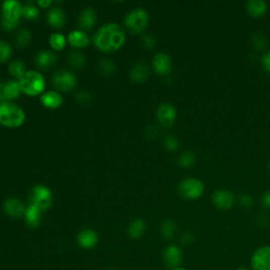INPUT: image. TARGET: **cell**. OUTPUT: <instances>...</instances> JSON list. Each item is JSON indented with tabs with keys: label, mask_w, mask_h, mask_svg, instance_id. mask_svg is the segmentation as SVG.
<instances>
[{
	"label": "cell",
	"mask_w": 270,
	"mask_h": 270,
	"mask_svg": "<svg viewBox=\"0 0 270 270\" xmlns=\"http://www.w3.org/2000/svg\"><path fill=\"white\" fill-rule=\"evenodd\" d=\"M126 41V34L123 29L115 22L100 27L93 37L95 47L105 53H112L119 50Z\"/></svg>",
	"instance_id": "obj_1"
},
{
	"label": "cell",
	"mask_w": 270,
	"mask_h": 270,
	"mask_svg": "<svg viewBox=\"0 0 270 270\" xmlns=\"http://www.w3.org/2000/svg\"><path fill=\"white\" fill-rule=\"evenodd\" d=\"M26 120L24 109L12 101L0 104V125L7 128H18Z\"/></svg>",
	"instance_id": "obj_2"
},
{
	"label": "cell",
	"mask_w": 270,
	"mask_h": 270,
	"mask_svg": "<svg viewBox=\"0 0 270 270\" xmlns=\"http://www.w3.org/2000/svg\"><path fill=\"white\" fill-rule=\"evenodd\" d=\"M22 16V6L17 0H6L2 5V27L6 31L15 30Z\"/></svg>",
	"instance_id": "obj_3"
},
{
	"label": "cell",
	"mask_w": 270,
	"mask_h": 270,
	"mask_svg": "<svg viewBox=\"0 0 270 270\" xmlns=\"http://www.w3.org/2000/svg\"><path fill=\"white\" fill-rule=\"evenodd\" d=\"M22 92L29 96H37L46 89V80L38 71H27L19 80Z\"/></svg>",
	"instance_id": "obj_4"
},
{
	"label": "cell",
	"mask_w": 270,
	"mask_h": 270,
	"mask_svg": "<svg viewBox=\"0 0 270 270\" xmlns=\"http://www.w3.org/2000/svg\"><path fill=\"white\" fill-rule=\"evenodd\" d=\"M148 24L149 14L143 8H135L131 10L125 17V26L134 34H139L145 31Z\"/></svg>",
	"instance_id": "obj_5"
},
{
	"label": "cell",
	"mask_w": 270,
	"mask_h": 270,
	"mask_svg": "<svg viewBox=\"0 0 270 270\" xmlns=\"http://www.w3.org/2000/svg\"><path fill=\"white\" fill-rule=\"evenodd\" d=\"M30 200L31 205L36 206L41 211H46L53 204V194L47 186L36 185L31 191Z\"/></svg>",
	"instance_id": "obj_6"
},
{
	"label": "cell",
	"mask_w": 270,
	"mask_h": 270,
	"mask_svg": "<svg viewBox=\"0 0 270 270\" xmlns=\"http://www.w3.org/2000/svg\"><path fill=\"white\" fill-rule=\"evenodd\" d=\"M205 191V185L197 178H185L178 185V192L184 198L197 199Z\"/></svg>",
	"instance_id": "obj_7"
},
{
	"label": "cell",
	"mask_w": 270,
	"mask_h": 270,
	"mask_svg": "<svg viewBox=\"0 0 270 270\" xmlns=\"http://www.w3.org/2000/svg\"><path fill=\"white\" fill-rule=\"evenodd\" d=\"M52 83L54 87L62 92H70L77 86L76 76L68 70H59L53 75Z\"/></svg>",
	"instance_id": "obj_8"
},
{
	"label": "cell",
	"mask_w": 270,
	"mask_h": 270,
	"mask_svg": "<svg viewBox=\"0 0 270 270\" xmlns=\"http://www.w3.org/2000/svg\"><path fill=\"white\" fill-rule=\"evenodd\" d=\"M250 266L252 270H270V246L258 247L251 255Z\"/></svg>",
	"instance_id": "obj_9"
},
{
	"label": "cell",
	"mask_w": 270,
	"mask_h": 270,
	"mask_svg": "<svg viewBox=\"0 0 270 270\" xmlns=\"http://www.w3.org/2000/svg\"><path fill=\"white\" fill-rule=\"evenodd\" d=\"M156 117L163 127L170 128L176 121L177 113L175 108L170 104H162L156 110Z\"/></svg>",
	"instance_id": "obj_10"
},
{
	"label": "cell",
	"mask_w": 270,
	"mask_h": 270,
	"mask_svg": "<svg viewBox=\"0 0 270 270\" xmlns=\"http://www.w3.org/2000/svg\"><path fill=\"white\" fill-rule=\"evenodd\" d=\"M154 71L161 76H168L172 71V61L170 56L166 53H157L152 60Z\"/></svg>",
	"instance_id": "obj_11"
},
{
	"label": "cell",
	"mask_w": 270,
	"mask_h": 270,
	"mask_svg": "<svg viewBox=\"0 0 270 270\" xmlns=\"http://www.w3.org/2000/svg\"><path fill=\"white\" fill-rule=\"evenodd\" d=\"M164 262L168 268L173 269L179 267L183 261V253L176 245H169L166 247L163 253Z\"/></svg>",
	"instance_id": "obj_12"
},
{
	"label": "cell",
	"mask_w": 270,
	"mask_h": 270,
	"mask_svg": "<svg viewBox=\"0 0 270 270\" xmlns=\"http://www.w3.org/2000/svg\"><path fill=\"white\" fill-rule=\"evenodd\" d=\"M212 202L220 210H228L234 202V195L229 190H218L212 195Z\"/></svg>",
	"instance_id": "obj_13"
},
{
	"label": "cell",
	"mask_w": 270,
	"mask_h": 270,
	"mask_svg": "<svg viewBox=\"0 0 270 270\" xmlns=\"http://www.w3.org/2000/svg\"><path fill=\"white\" fill-rule=\"evenodd\" d=\"M96 22V13L91 7H87L83 9V11L78 17V26L82 31L91 30Z\"/></svg>",
	"instance_id": "obj_14"
},
{
	"label": "cell",
	"mask_w": 270,
	"mask_h": 270,
	"mask_svg": "<svg viewBox=\"0 0 270 270\" xmlns=\"http://www.w3.org/2000/svg\"><path fill=\"white\" fill-rule=\"evenodd\" d=\"M4 210L10 217L20 218L21 216L25 215L26 208H25V205L22 204V201L19 198L11 197L5 201Z\"/></svg>",
	"instance_id": "obj_15"
},
{
	"label": "cell",
	"mask_w": 270,
	"mask_h": 270,
	"mask_svg": "<svg viewBox=\"0 0 270 270\" xmlns=\"http://www.w3.org/2000/svg\"><path fill=\"white\" fill-rule=\"evenodd\" d=\"M47 20L49 25L55 29H61L65 25V13L60 7H54L49 10Z\"/></svg>",
	"instance_id": "obj_16"
},
{
	"label": "cell",
	"mask_w": 270,
	"mask_h": 270,
	"mask_svg": "<svg viewBox=\"0 0 270 270\" xmlns=\"http://www.w3.org/2000/svg\"><path fill=\"white\" fill-rule=\"evenodd\" d=\"M97 241H98V235L92 229H85L77 235L78 245L85 249L93 248V247L97 244Z\"/></svg>",
	"instance_id": "obj_17"
},
{
	"label": "cell",
	"mask_w": 270,
	"mask_h": 270,
	"mask_svg": "<svg viewBox=\"0 0 270 270\" xmlns=\"http://www.w3.org/2000/svg\"><path fill=\"white\" fill-rule=\"evenodd\" d=\"M57 61V55H56L53 51L42 50L40 51L35 58V63L38 65L40 69L47 70L50 69L52 65H54Z\"/></svg>",
	"instance_id": "obj_18"
},
{
	"label": "cell",
	"mask_w": 270,
	"mask_h": 270,
	"mask_svg": "<svg viewBox=\"0 0 270 270\" xmlns=\"http://www.w3.org/2000/svg\"><path fill=\"white\" fill-rule=\"evenodd\" d=\"M66 40L75 49L86 48L90 42V39H89V36L87 35V33L82 31V30H74V31L70 32L69 35H68Z\"/></svg>",
	"instance_id": "obj_19"
},
{
	"label": "cell",
	"mask_w": 270,
	"mask_h": 270,
	"mask_svg": "<svg viewBox=\"0 0 270 270\" xmlns=\"http://www.w3.org/2000/svg\"><path fill=\"white\" fill-rule=\"evenodd\" d=\"M150 75V69L147 63L145 62H138L134 64L130 72V77L132 81L135 83H144L149 78Z\"/></svg>",
	"instance_id": "obj_20"
},
{
	"label": "cell",
	"mask_w": 270,
	"mask_h": 270,
	"mask_svg": "<svg viewBox=\"0 0 270 270\" xmlns=\"http://www.w3.org/2000/svg\"><path fill=\"white\" fill-rule=\"evenodd\" d=\"M40 101L43 107H46L48 109H57L62 105L63 98L58 92L47 91L42 93Z\"/></svg>",
	"instance_id": "obj_21"
},
{
	"label": "cell",
	"mask_w": 270,
	"mask_h": 270,
	"mask_svg": "<svg viewBox=\"0 0 270 270\" xmlns=\"http://www.w3.org/2000/svg\"><path fill=\"white\" fill-rule=\"evenodd\" d=\"M246 10L253 18H261L267 11V4L264 0H249L246 4Z\"/></svg>",
	"instance_id": "obj_22"
},
{
	"label": "cell",
	"mask_w": 270,
	"mask_h": 270,
	"mask_svg": "<svg viewBox=\"0 0 270 270\" xmlns=\"http://www.w3.org/2000/svg\"><path fill=\"white\" fill-rule=\"evenodd\" d=\"M41 213L42 211L34 205H30L26 208L25 211V219L26 223L30 228H37L41 221Z\"/></svg>",
	"instance_id": "obj_23"
},
{
	"label": "cell",
	"mask_w": 270,
	"mask_h": 270,
	"mask_svg": "<svg viewBox=\"0 0 270 270\" xmlns=\"http://www.w3.org/2000/svg\"><path fill=\"white\" fill-rule=\"evenodd\" d=\"M22 92L19 81H9L4 84V95L6 100H14L20 96Z\"/></svg>",
	"instance_id": "obj_24"
},
{
	"label": "cell",
	"mask_w": 270,
	"mask_h": 270,
	"mask_svg": "<svg viewBox=\"0 0 270 270\" xmlns=\"http://www.w3.org/2000/svg\"><path fill=\"white\" fill-rule=\"evenodd\" d=\"M146 230V223L142 219L134 220L128 227V234L132 239H140L143 236Z\"/></svg>",
	"instance_id": "obj_25"
},
{
	"label": "cell",
	"mask_w": 270,
	"mask_h": 270,
	"mask_svg": "<svg viewBox=\"0 0 270 270\" xmlns=\"http://www.w3.org/2000/svg\"><path fill=\"white\" fill-rule=\"evenodd\" d=\"M68 63L73 69H83L86 63L85 55L78 50H72L68 54Z\"/></svg>",
	"instance_id": "obj_26"
},
{
	"label": "cell",
	"mask_w": 270,
	"mask_h": 270,
	"mask_svg": "<svg viewBox=\"0 0 270 270\" xmlns=\"http://www.w3.org/2000/svg\"><path fill=\"white\" fill-rule=\"evenodd\" d=\"M32 42V33L28 29H21L18 31L15 37V44L20 49L28 48Z\"/></svg>",
	"instance_id": "obj_27"
},
{
	"label": "cell",
	"mask_w": 270,
	"mask_h": 270,
	"mask_svg": "<svg viewBox=\"0 0 270 270\" xmlns=\"http://www.w3.org/2000/svg\"><path fill=\"white\" fill-rule=\"evenodd\" d=\"M177 231V224L173 220H166L161 226V234L166 240H172Z\"/></svg>",
	"instance_id": "obj_28"
},
{
	"label": "cell",
	"mask_w": 270,
	"mask_h": 270,
	"mask_svg": "<svg viewBox=\"0 0 270 270\" xmlns=\"http://www.w3.org/2000/svg\"><path fill=\"white\" fill-rule=\"evenodd\" d=\"M9 73L11 76L18 78V81H19L20 78L27 73L26 64L19 59H15L13 61H11L9 65Z\"/></svg>",
	"instance_id": "obj_29"
},
{
	"label": "cell",
	"mask_w": 270,
	"mask_h": 270,
	"mask_svg": "<svg viewBox=\"0 0 270 270\" xmlns=\"http://www.w3.org/2000/svg\"><path fill=\"white\" fill-rule=\"evenodd\" d=\"M49 42H50L51 48L54 51H61L65 48L68 40L61 33H54L50 36Z\"/></svg>",
	"instance_id": "obj_30"
},
{
	"label": "cell",
	"mask_w": 270,
	"mask_h": 270,
	"mask_svg": "<svg viewBox=\"0 0 270 270\" xmlns=\"http://www.w3.org/2000/svg\"><path fill=\"white\" fill-rule=\"evenodd\" d=\"M22 16L28 20H36L39 16V9L33 3H27L22 6Z\"/></svg>",
	"instance_id": "obj_31"
},
{
	"label": "cell",
	"mask_w": 270,
	"mask_h": 270,
	"mask_svg": "<svg viewBox=\"0 0 270 270\" xmlns=\"http://www.w3.org/2000/svg\"><path fill=\"white\" fill-rule=\"evenodd\" d=\"M195 161L196 157L192 151H184L181 155H179L177 164L182 168H189L195 164Z\"/></svg>",
	"instance_id": "obj_32"
},
{
	"label": "cell",
	"mask_w": 270,
	"mask_h": 270,
	"mask_svg": "<svg viewBox=\"0 0 270 270\" xmlns=\"http://www.w3.org/2000/svg\"><path fill=\"white\" fill-rule=\"evenodd\" d=\"M98 71L101 75L111 76L112 74L115 73L116 65L113 61L108 60V59H103L98 63Z\"/></svg>",
	"instance_id": "obj_33"
},
{
	"label": "cell",
	"mask_w": 270,
	"mask_h": 270,
	"mask_svg": "<svg viewBox=\"0 0 270 270\" xmlns=\"http://www.w3.org/2000/svg\"><path fill=\"white\" fill-rule=\"evenodd\" d=\"M252 46L257 51H264L267 48V39L263 33H256L252 37Z\"/></svg>",
	"instance_id": "obj_34"
},
{
	"label": "cell",
	"mask_w": 270,
	"mask_h": 270,
	"mask_svg": "<svg viewBox=\"0 0 270 270\" xmlns=\"http://www.w3.org/2000/svg\"><path fill=\"white\" fill-rule=\"evenodd\" d=\"M12 53V47L7 41L0 40V63L6 62L8 59H10Z\"/></svg>",
	"instance_id": "obj_35"
},
{
	"label": "cell",
	"mask_w": 270,
	"mask_h": 270,
	"mask_svg": "<svg viewBox=\"0 0 270 270\" xmlns=\"http://www.w3.org/2000/svg\"><path fill=\"white\" fill-rule=\"evenodd\" d=\"M164 146L168 151H175L179 147V143L173 135H167L164 139Z\"/></svg>",
	"instance_id": "obj_36"
},
{
	"label": "cell",
	"mask_w": 270,
	"mask_h": 270,
	"mask_svg": "<svg viewBox=\"0 0 270 270\" xmlns=\"http://www.w3.org/2000/svg\"><path fill=\"white\" fill-rule=\"evenodd\" d=\"M142 43L146 49H153L156 46V40L151 34H146L142 38Z\"/></svg>",
	"instance_id": "obj_37"
},
{
	"label": "cell",
	"mask_w": 270,
	"mask_h": 270,
	"mask_svg": "<svg viewBox=\"0 0 270 270\" xmlns=\"http://www.w3.org/2000/svg\"><path fill=\"white\" fill-rule=\"evenodd\" d=\"M76 100L82 105H89L90 103H91L92 96L87 91H82L76 94Z\"/></svg>",
	"instance_id": "obj_38"
},
{
	"label": "cell",
	"mask_w": 270,
	"mask_h": 270,
	"mask_svg": "<svg viewBox=\"0 0 270 270\" xmlns=\"http://www.w3.org/2000/svg\"><path fill=\"white\" fill-rule=\"evenodd\" d=\"M239 204L242 206V207H245V208H249L253 205V200L251 198V196L247 195V194H242L240 197H239Z\"/></svg>",
	"instance_id": "obj_39"
},
{
	"label": "cell",
	"mask_w": 270,
	"mask_h": 270,
	"mask_svg": "<svg viewBox=\"0 0 270 270\" xmlns=\"http://www.w3.org/2000/svg\"><path fill=\"white\" fill-rule=\"evenodd\" d=\"M181 241L184 245H190L191 243H192L194 241V235L187 231V232H184L183 235H182V238H181Z\"/></svg>",
	"instance_id": "obj_40"
},
{
	"label": "cell",
	"mask_w": 270,
	"mask_h": 270,
	"mask_svg": "<svg viewBox=\"0 0 270 270\" xmlns=\"http://www.w3.org/2000/svg\"><path fill=\"white\" fill-rule=\"evenodd\" d=\"M262 65L264 68V70L270 73V51L265 53L262 57Z\"/></svg>",
	"instance_id": "obj_41"
},
{
	"label": "cell",
	"mask_w": 270,
	"mask_h": 270,
	"mask_svg": "<svg viewBox=\"0 0 270 270\" xmlns=\"http://www.w3.org/2000/svg\"><path fill=\"white\" fill-rule=\"evenodd\" d=\"M157 133H159V131H157V129L154 126H150L147 128V130H146V134H147V137L150 139L156 138Z\"/></svg>",
	"instance_id": "obj_42"
},
{
	"label": "cell",
	"mask_w": 270,
	"mask_h": 270,
	"mask_svg": "<svg viewBox=\"0 0 270 270\" xmlns=\"http://www.w3.org/2000/svg\"><path fill=\"white\" fill-rule=\"evenodd\" d=\"M262 202H263V205L266 208L270 209V190L266 191V192L263 194V196H262Z\"/></svg>",
	"instance_id": "obj_43"
},
{
	"label": "cell",
	"mask_w": 270,
	"mask_h": 270,
	"mask_svg": "<svg viewBox=\"0 0 270 270\" xmlns=\"http://www.w3.org/2000/svg\"><path fill=\"white\" fill-rule=\"evenodd\" d=\"M52 5V2L50 0H38L37 6L41 9H48Z\"/></svg>",
	"instance_id": "obj_44"
},
{
	"label": "cell",
	"mask_w": 270,
	"mask_h": 270,
	"mask_svg": "<svg viewBox=\"0 0 270 270\" xmlns=\"http://www.w3.org/2000/svg\"><path fill=\"white\" fill-rule=\"evenodd\" d=\"M5 95H4V84L0 83V104L5 103Z\"/></svg>",
	"instance_id": "obj_45"
},
{
	"label": "cell",
	"mask_w": 270,
	"mask_h": 270,
	"mask_svg": "<svg viewBox=\"0 0 270 270\" xmlns=\"http://www.w3.org/2000/svg\"><path fill=\"white\" fill-rule=\"evenodd\" d=\"M170 270H187V269H185L183 267H177V268H173V269H170Z\"/></svg>",
	"instance_id": "obj_46"
},
{
	"label": "cell",
	"mask_w": 270,
	"mask_h": 270,
	"mask_svg": "<svg viewBox=\"0 0 270 270\" xmlns=\"http://www.w3.org/2000/svg\"><path fill=\"white\" fill-rule=\"evenodd\" d=\"M111 270H117V269H111Z\"/></svg>",
	"instance_id": "obj_47"
},
{
	"label": "cell",
	"mask_w": 270,
	"mask_h": 270,
	"mask_svg": "<svg viewBox=\"0 0 270 270\" xmlns=\"http://www.w3.org/2000/svg\"><path fill=\"white\" fill-rule=\"evenodd\" d=\"M269 171H270V165H269Z\"/></svg>",
	"instance_id": "obj_48"
}]
</instances>
